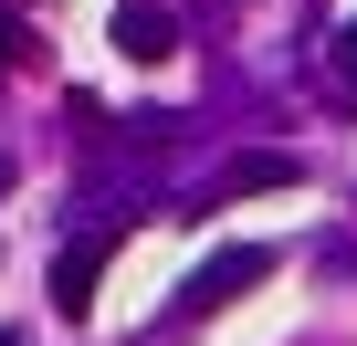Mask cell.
I'll return each instance as SVG.
<instances>
[{
  "label": "cell",
  "instance_id": "6da1fadb",
  "mask_svg": "<svg viewBox=\"0 0 357 346\" xmlns=\"http://www.w3.org/2000/svg\"><path fill=\"white\" fill-rule=\"evenodd\" d=\"M273 273H284V252H273V242H221L190 283H178V315H221L231 294H252V283H273Z\"/></svg>",
  "mask_w": 357,
  "mask_h": 346
},
{
  "label": "cell",
  "instance_id": "7a4b0ae2",
  "mask_svg": "<svg viewBox=\"0 0 357 346\" xmlns=\"http://www.w3.org/2000/svg\"><path fill=\"white\" fill-rule=\"evenodd\" d=\"M105 252H116L105 231H95V242H63V252H53V304H63V315H84V304H95V283H105Z\"/></svg>",
  "mask_w": 357,
  "mask_h": 346
},
{
  "label": "cell",
  "instance_id": "3957f363",
  "mask_svg": "<svg viewBox=\"0 0 357 346\" xmlns=\"http://www.w3.org/2000/svg\"><path fill=\"white\" fill-rule=\"evenodd\" d=\"M294 179H305V168H294L284 147H252V157L221 168V189H211V200H252V189H294Z\"/></svg>",
  "mask_w": 357,
  "mask_h": 346
},
{
  "label": "cell",
  "instance_id": "277c9868",
  "mask_svg": "<svg viewBox=\"0 0 357 346\" xmlns=\"http://www.w3.org/2000/svg\"><path fill=\"white\" fill-rule=\"evenodd\" d=\"M116 42H126L137 63H168V53H178V22L147 11V0H126V11H116Z\"/></svg>",
  "mask_w": 357,
  "mask_h": 346
},
{
  "label": "cell",
  "instance_id": "5b68a950",
  "mask_svg": "<svg viewBox=\"0 0 357 346\" xmlns=\"http://www.w3.org/2000/svg\"><path fill=\"white\" fill-rule=\"evenodd\" d=\"M336 84L357 95V22H347V42H336Z\"/></svg>",
  "mask_w": 357,
  "mask_h": 346
},
{
  "label": "cell",
  "instance_id": "8992f818",
  "mask_svg": "<svg viewBox=\"0 0 357 346\" xmlns=\"http://www.w3.org/2000/svg\"><path fill=\"white\" fill-rule=\"evenodd\" d=\"M22 53H32V42H22V22H0V63H22Z\"/></svg>",
  "mask_w": 357,
  "mask_h": 346
},
{
  "label": "cell",
  "instance_id": "52a82bcc",
  "mask_svg": "<svg viewBox=\"0 0 357 346\" xmlns=\"http://www.w3.org/2000/svg\"><path fill=\"white\" fill-rule=\"evenodd\" d=\"M0 189H11V168H0Z\"/></svg>",
  "mask_w": 357,
  "mask_h": 346
},
{
  "label": "cell",
  "instance_id": "ba28073f",
  "mask_svg": "<svg viewBox=\"0 0 357 346\" xmlns=\"http://www.w3.org/2000/svg\"><path fill=\"white\" fill-rule=\"evenodd\" d=\"M11 11H32V0H11Z\"/></svg>",
  "mask_w": 357,
  "mask_h": 346
}]
</instances>
